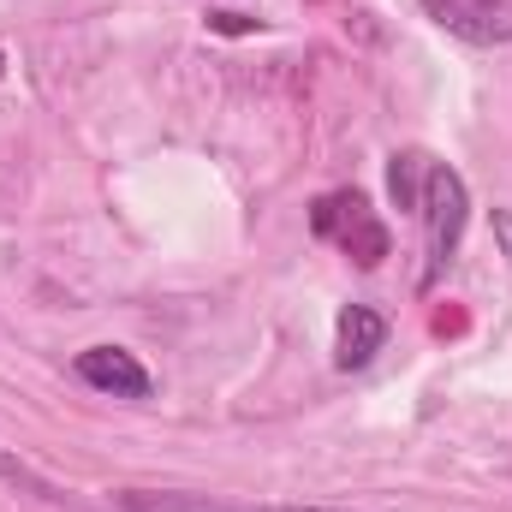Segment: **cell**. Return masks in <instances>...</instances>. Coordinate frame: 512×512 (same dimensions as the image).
Instances as JSON below:
<instances>
[{
	"label": "cell",
	"mask_w": 512,
	"mask_h": 512,
	"mask_svg": "<svg viewBox=\"0 0 512 512\" xmlns=\"http://www.w3.org/2000/svg\"><path fill=\"white\" fill-rule=\"evenodd\" d=\"M0 477H24V465H18L12 453H0Z\"/></svg>",
	"instance_id": "9"
},
{
	"label": "cell",
	"mask_w": 512,
	"mask_h": 512,
	"mask_svg": "<svg viewBox=\"0 0 512 512\" xmlns=\"http://www.w3.org/2000/svg\"><path fill=\"white\" fill-rule=\"evenodd\" d=\"M72 370H78V382L96 387V393H114V399H149V370L131 358L126 346H90V352H78L72 358Z\"/></svg>",
	"instance_id": "4"
},
{
	"label": "cell",
	"mask_w": 512,
	"mask_h": 512,
	"mask_svg": "<svg viewBox=\"0 0 512 512\" xmlns=\"http://www.w3.org/2000/svg\"><path fill=\"white\" fill-rule=\"evenodd\" d=\"M233 512H352V507H233Z\"/></svg>",
	"instance_id": "8"
},
{
	"label": "cell",
	"mask_w": 512,
	"mask_h": 512,
	"mask_svg": "<svg viewBox=\"0 0 512 512\" xmlns=\"http://www.w3.org/2000/svg\"><path fill=\"white\" fill-rule=\"evenodd\" d=\"M423 251H429V268H423V286H435V274L453 262L459 239H465V221H471V191L453 167L429 161V179H423Z\"/></svg>",
	"instance_id": "1"
},
{
	"label": "cell",
	"mask_w": 512,
	"mask_h": 512,
	"mask_svg": "<svg viewBox=\"0 0 512 512\" xmlns=\"http://www.w3.org/2000/svg\"><path fill=\"white\" fill-rule=\"evenodd\" d=\"M495 245H501V256L512 262V209H495Z\"/></svg>",
	"instance_id": "7"
},
{
	"label": "cell",
	"mask_w": 512,
	"mask_h": 512,
	"mask_svg": "<svg viewBox=\"0 0 512 512\" xmlns=\"http://www.w3.org/2000/svg\"><path fill=\"white\" fill-rule=\"evenodd\" d=\"M423 179H429V155L423 149H399L387 161V197L399 215H417L423 209Z\"/></svg>",
	"instance_id": "6"
},
{
	"label": "cell",
	"mask_w": 512,
	"mask_h": 512,
	"mask_svg": "<svg viewBox=\"0 0 512 512\" xmlns=\"http://www.w3.org/2000/svg\"><path fill=\"white\" fill-rule=\"evenodd\" d=\"M310 233L316 239H334L358 268H382L387 262V227L376 221V209H370L364 191H328V197H316Z\"/></svg>",
	"instance_id": "2"
},
{
	"label": "cell",
	"mask_w": 512,
	"mask_h": 512,
	"mask_svg": "<svg viewBox=\"0 0 512 512\" xmlns=\"http://www.w3.org/2000/svg\"><path fill=\"white\" fill-rule=\"evenodd\" d=\"M423 12L441 30H453V36H465L477 48L512 42V0H423Z\"/></svg>",
	"instance_id": "3"
},
{
	"label": "cell",
	"mask_w": 512,
	"mask_h": 512,
	"mask_svg": "<svg viewBox=\"0 0 512 512\" xmlns=\"http://www.w3.org/2000/svg\"><path fill=\"white\" fill-rule=\"evenodd\" d=\"M387 346V316L376 304H346L340 328H334V364L340 370H364L376 352Z\"/></svg>",
	"instance_id": "5"
}]
</instances>
